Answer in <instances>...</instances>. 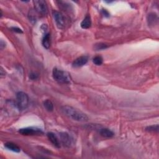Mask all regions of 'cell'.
<instances>
[{
  "label": "cell",
  "instance_id": "obj_12",
  "mask_svg": "<svg viewBox=\"0 0 159 159\" xmlns=\"http://www.w3.org/2000/svg\"><path fill=\"white\" fill-rule=\"evenodd\" d=\"M80 26H81V28L84 29L90 28L91 26V20L90 16L89 15L86 16L84 18V20L81 21Z\"/></svg>",
  "mask_w": 159,
  "mask_h": 159
},
{
  "label": "cell",
  "instance_id": "obj_21",
  "mask_svg": "<svg viewBox=\"0 0 159 159\" xmlns=\"http://www.w3.org/2000/svg\"><path fill=\"white\" fill-rule=\"evenodd\" d=\"M101 13H102V15L105 17H109L110 16L109 12H108L106 9H102V11H101Z\"/></svg>",
  "mask_w": 159,
  "mask_h": 159
},
{
  "label": "cell",
  "instance_id": "obj_2",
  "mask_svg": "<svg viewBox=\"0 0 159 159\" xmlns=\"http://www.w3.org/2000/svg\"><path fill=\"white\" fill-rule=\"evenodd\" d=\"M52 76L54 79L59 83L69 84L71 82L70 76L67 72L57 68H54Z\"/></svg>",
  "mask_w": 159,
  "mask_h": 159
},
{
  "label": "cell",
  "instance_id": "obj_5",
  "mask_svg": "<svg viewBox=\"0 0 159 159\" xmlns=\"http://www.w3.org/2000/svg\"><path fill=\"white\" fill-rule=\"evenodd\" d=\"M18 132L23 136H40L43 134V131L41 129L34 127L22 128L19 130Z\"/></svg>",
  "mask_w": 159,
  "mask_h": 159
},
{
  "label": "cell",
  "instance_id": "obj_15",
  "mask_svg": "<svg viewBox=\"0 0 159 159\" xmlns=\"http://www.w3.org/2000/svg\"><path fill=\"white\" fill-rule=\"evenodd\" d=\"M158 21L157 16L154 13H150L147 16V21L149 25H154Z\"/></svg>",
  "mask_w": 159,
  "mask_h": 159
},
{
  "label": "cell",
  "instance_id": "obj_11",
  "mask_svg": "<svg viewBox=\"0 0 159 159\" xmlns=\"http://www.w3.org/2000/svg\"><path fill=\"white\" fill-rule=\"evenodd\" d=\"M50 44H51V39H50V34L47 33L46 34L45 36H44L42 41V44L43 47L46 49H49L50 47Z\"/></svg>",
  "mask_w": 159,
  "mask_h": 159
},
{
  "label": "cell",
  "instance_id": "obj_19",
  "mask_svg": "<svg viewBox=\"0 0 159 159\" xmlns=\"http://www.w3.org/2000/svg\"><path fill=\"white\" fill-rule=\"evenodd\" d=\"M29 78L32 80H37L38 78H39V75H38L36 73H35V72H32V73H30L29 74Z\"/></svg>",
  "mask_w": 159,
  "mask_h": 159
},
{
  "label": "cell",
  "instance_id": "obj_4",
  "mask_svg": "<svg viewBox=\"0 0 159 159\" xmlns=\"http://www.w3.org/2000/svg\"><path fill=\"white\" fill-rule=\"evenodd\" d=\"M36 11L38 13L46 16L48 14V6L46 1L44 0H36L33 1Z\"/></svg>",
  "mask_w": 159,
  "mask_h": 159
},
{
  "label": "cell",
  "instance_id": "obj_18",
  "mask_svg": "<svg viewBox=\"0 0 159 159\" xmlns=\"http://www.w3.org/2000/svg\"><path fill=\"white\" fill-rule=\"evenodd\" d=\"M94 49L96 50H104L107 48V46L105 44L103 43H98L94 45Z\"/></svg>",
  "mask_w": 159,
  "mask_h": 159
},
{
  "label": "cell",
  "instance_id": "obj_8",
  "mask_svg": "<svg viewBox=\"0 0 159 159\" xmlns=\"http://www.w3.org/2000/svg\"><path fill=\"white\" fill-rule=\"evenodd\" d=\"M47 136L49 141L52 142V144L55 146V147H56L57 148L60 147V144L59 140L54 133L48 132L47 134Z\"/></svg>",
  "mask_w": 159,
  "mask_h": 159
},
{
  "label": "cell",
  "instance_id": "obj_3",
  "mask_svg": "<svg viewBox=\"0 0 159 159\" xmlns=\"http://www.w3.org/2000/svg\"><path fill=\"white\" fill-rule=\"evenodd\" d=\"M17 107L20 110H26L29 105V97L28 95L24 92H19L16 94Z\"/></svg>",
  "mask_w": 159,
  "mask_h": 159
},
{
  "label": "cell",
  "instance_id": "obj_20",
  "mask_svg": "<svg viewBox=\"0 0 159 159\" xmlns=\"http://www.w3.org/2000/svg\"><path fill=\"white\" fill-rule=\"evenodd\" d=\"M12 31H14V32H15V33H19V34H21V33H23V30L21 29H20V28H16V27H13V28H11V29Z\"/></svg>",
  "mask_w": 159,
  "mask_h": 159
},
{
  "label": "cell",
  "instance_id": "obj_23",
  "mask_svg": "<svg viewBox=\"0 0 159 159\" xmlns=\"http://www.w3.org/2000/svg\"><path fill=\"white\" fill-rule=\"evenodd\" d=\"M3 75H4V74H3V69L2 68H1V76L3 77Z\"/></svg>",
  "mask_w": 159,
  "mask_h": 159
},
{
  "label": "cell",
  "instance_id": "obj_10",
  "mask_svg": "<svg viewBox=\"0 0 159 159\" xmlns=\"http://www.w3.org/2000/svg\"><path fill=\"white\" fill-rule=\"evenodd\" d=\"M99 134L105 138H111L114 136V132L107 128H101L99 129Z\"/></svg>",
  "mask_w": 159,
  "mask_h": 159
},
{
  "label": "cell",
  "instance_id": "obj_14",
  "mask_svg": "<svg viewBox=\"0 0 159 159\" xmlns=\"http://www.w3.org/2000/svg\"><path fill=\"white\" fill-rule=\"evenodd\" d=\"M44 106L45 107V109L49 111V112H52L54 111V104L49 99H46V101H44Z\"/></svg>",
  "mask_w": 159,
  "mask_h": 159
},
{
  "label": "cell",
  "instance_id": "obj_16",
  "mask_svg": "<svg viewBox=\"0 0 159 159\" xmlns=\"http://www.w3.org/2000/svg\"><path fill=\"white\" fill-rule=\"evenodd\" d=\"M145 131L149 132H158V125H152L147 127L145 128Z\"/></svg>",
  "mask_w": 159,
  "mask_h": 159
},
{
  "label": "cell",
  "instance_id": "obj_6",
  "mask_svg": "<svg viewBox=\"0 0 159 159\" xmlns=\"http://www.w3.org/2000/svg\"><path fill=\"white\" fill-rule=\"evenodd\" d=\"M52 15L58 28L61 29H64L65 26V20L64 16H63L61 12L57 11H53Z\"/></svg>",
  "mask_w": 159,
  "mask_h": 159
},
{
  "label": "cell",
  "instance_id": "obj_1",
  "mask_svg": "<svg viewBox=\"0 0 159 159\" xmlns=\"http://www.w3.org/2000/svg\"><path fill=\"white\" fill-rule=\"evenodd\" d=\"M62 111L67 117L76 121L86 122L88 120V117L85 113L75 109L72 106H63L62 107Z\"/></svg>",
  "mask_w": 159,
  "mask_h": 159
},
{
  "label": "cell",
  "instance_id": "obj_22",
  "mask_svg": "<svg viewBox=\"0 0 159 159\" xmlns=\"http://www.w3.org/2000/svg\"><path fill=\"white\" fill-rule=\"evenodd\" d=\"M5 42H4L3 41H1V43H0V47H1V49H3L4 47H5Z\"/></svg>",
  "mask_w": 159,
  "mask_h": 159
},
{
  "label": "cell",
  "instance_id": "obj_13",
  "mask_svg": "<svg viewBox=\"0 0 159 159\" xmlns=\"http://www.w3.org/2000/svg\"><path fill=\"white\" fill-rule=\"evenodd\" d=\"M4 146L6 148H7L8 150H11L12 152H16V153H18L21 151L20 148L18 147V146L12 142H7L4 144Z\"/></svg>",
  "mask_w": 159,
  "mask_h": 159
},
{
  "label": "cell",
  "instance_id": "obj_17",
  "mask_svg": "<svg viewBox=\"0 0 159 159\" xmlns=\"http://www.w3.org/2000/svg\"><path fill=\"white\" fill-rule=\"evenodd\" d=\"M93 62L97 65H101L103 62V59L101 56H96L93 59Z\"/></svg>",
  "mask_w": 159,
  "mask_h": 159
},
{
  "label": "cell",
  "instance_id": "obj_9",
  "mask_svg": "<svg viewBox=\"0 0 159 159\" xmlns=\"http://www.w3.org/2000/svg\"><path fill=\"white\" fill-rule=\"evenodd\" d=\"M59 134L60 141L62 144L67 146V147H69L71 144V139L70 137V136L68 135V134H67V132H61Z\"/></svg>",
  "mask_w": 159,
  "mask_h": 159
},
{
  "label": "cell",
  "instance_id": "obj_7",
  "mask_svg": "<svg viewBox=\"0 0 159 159\" xmlns=\"http://www.w3.org/2000/svg\"><path fill=\"white\" fill-rule=\"evenodd\" d=\"M88 61V57L87 56H81L73 61L72 63V67L74 68L81 67L86 65Z\"/></svg>",
  "mask_w": 159,
  "mask_h": 159
}]
</instances>
